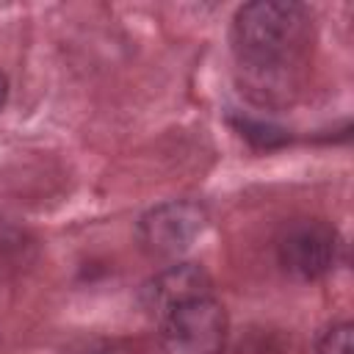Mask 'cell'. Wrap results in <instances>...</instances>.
<instances>
[{
    "instance_id": "cell-1",
    "label": "cell",
    "mask_w": 354,
    "mask_h": 354,
    "mask_svg": "<svg viewBox=\"0 0 354 354\" xmlns=\"http://www.w3.org/2000/svg\"><path fill=\"white\" fill-rule=\"evenodd\" d=\"M313 41V17L293 0H254L232 19V50L243 91L260 105H285Z\"/></svg>"
},
{
    "instance_id": "cell-2",
    "label": "cell",
    "mask_w": 354,
    "mask_h": 354,
    "mask_svg": "<svg viewBox=\"0 0 354 354\" xmlns=\"http://www.w3.org/2000/svg\"><path fill=\"white\" fill-rule=\"evenodd\" d=\"M227 332V310L213 299V293L183 301L160 315L163 354H221Z\"/></svg>"
},
{
    "instance_id": "cell-3",
    "label": "cell",
    "mask_w": 354,
    "mask_h": 354,
    "mask_svg": "<svg viewBox=\"0 0 354 354\" xmlns=\"http://www.w3.org/2000/svg\"><path fill=\"white\" fill-rule=\"evenodd\" d=\"M277 257L285 274L296 279H318L337 266L340 257V235L326 221H296L285 230L277 243Z\"/></svg>"
},
{
    "instance_id": "cell-4",
    "label": "cell",
    "mask_w": 354,
    "mask_h": 354,
    "mask_svg": "<svg viewBox=\"0 0 354 354\" xmlns=\"http://www.w3.org/2000/svg\"><path fill=\"white\" fill-rule=\"evenodd\" d=\"M207 227V210L191 199H171L147 210L138 221V241L155 257L183 254Z\"/></svg>"
},
{
    "instance_id": "cell-5",
    "label": "cell",
    "mask_w": 354,
    "mask_h": 354,
    "mask_svg": "<svg viewBox=\"0 0 354 354\" xmlns=\"http://www.w3.org/2000/svg\"><path fill=\"white\" fill-rule=\"evenodd\" d=\"M207 293H213L207 271L196 263H177V266L163 268L160 274H155L147 282L144 304L160 318L171 307L191 301V299H199V296H207Z\"/></svg>"
},
{
    "instance_id": "cell-6",
    "label": "cell",
    "mask_w": 354,
    "mask_h": 354,
    "mask_svg": "<svg viewBox=\"0 0 354 354\" xmlns=\"http://www.w3.org/2000/svg\"><path fill=\"white\" fill-rule=\"evenodd\" d=\"M315 354H354V326L351 321H332L315 337Z\"/></svg>"
},
{
    "instance_id": "cell-7",
    "label": "cell",
    "mask_w": 354,
    "mask_h": 354,
    "mask_svg": "<svg viewBox=\"0 0 354 354\" xmlns=\"http://www.w3.org/2000/svg\"><path fill=\"white\" fill-rule=\"evenodd\" d=\"M6 100H8V80H6V75L0 72V111H3Z\"/></svg>"
}]
</instances>
